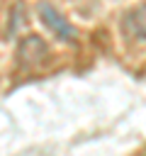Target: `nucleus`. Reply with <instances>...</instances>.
I'll return each mask as SVG.
<instances>
[{"label":"nucleus","mask_w":146,"mask_h":156,"mask_svg":"<svg viewBox=\"0 0 146 156\" xmlns=\"http://www.w3.org/2000/svg\"><path fill=\"white\" fill-rule=\"evenodd\" d=\"M49 58V44L39 37V34H27L19 44H17V61L24 68L39 66Z\"/></svg>","instance_id":"obj_1"},{"label":"nucleus","mask_w":146,"mask_h":156,"mask_svg":"<svg viewBox=\"0 0 146 156\" xmlns=\"http://www.w3.org/2000/svg\"><path fill=\"white\" fill-rule=\"evenodd\" d=\"M36 10H39V20L51 29V34H54L56 39H61V41H73V39H75V29L66 22V17H63L51 2L44 0V2H39Z\"/></svg>","instance_id":"obj_2"},{"label":"nucleus","mask_w":146,"mask_h":156,"mask_svg":"<svg viewBox=\"0 0 146 156\" xmlns=\"http://www.w3.org/2000/svg\"><path fill=\"white\" fill-rule=\"evenodd\" d=\"M122 29L129 39L136 41H146V2L131 7L124 17H122Z\"/></svg>","instance_id":"obj_3"}]
</instances>
